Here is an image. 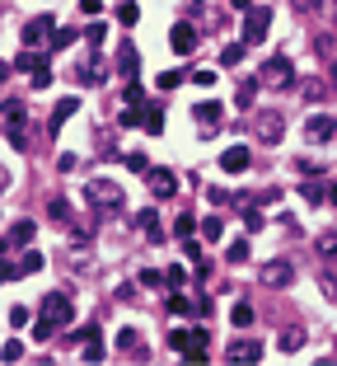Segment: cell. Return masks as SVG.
<instances>
[{
  "label": "cell",
  "mask_w": 337,
  "mask_h": 366,
  "mask_svg": "<svg viewBox=\"0 0 337 366\" xmlns=\"http://www.w3.org/2000/svg\"><path fill=\"white\" fill-rule=\"evenodd\" d=\"M71 319H76V305L66 301V296H47V301H43V315H38V324H33V334H38V338H52L57 329H66Z\"/></svg>",
  "instance_id": "6da1fadb"
},
{
  "label": "cell",
  "mask_w": 337,
  "mask_h": 366,
  "mask_svg": "<svg viewBox=\"0 0 337 366\" xmlns=\"http://www.w3.org/2000/svg\"><path fill=\"white\" fill-rule=\"evenodd\" d=\"M267 29H272V5H248V10H244V43H248V48L262 43Z\"/></svg>",
  "instance_id": "7a4b0ae2"
},
{
  "label": "cell",
  "mask_w": 337,
  "mask_h": 366,
  "mask_svg": "<svg viewBox=\"0 0 337 366\" xmlns=\"http://www.w3.org/2000/svg\"><path fill=\"white\" fill-rule=\"evenodd\" d=\"M15 71H29L33 76V85H38V90H43V85H52V62H47V52H19L15 57Z\"/></svg>",
  "instance_id": "3957f363"
},
{
  "label": "cell",
  "mask_w": 337,
  "mask_h": 366,
  "mask_svg": "<svg viewBox=\"0 0 337 366\" xmlns=\"http://www.w3.org/2000/svg\"><path fill=\"white\" fill-rule=\"evenodd\" d=\"M258 80H262V85H272V90H286V85L295 80V71H291V62H286V57H272V62H262Z\"/></svg>",
  "instance_id": "277c9868"
},
{
  "label": "cell",
  "mask_w": 337,
  "mask_h": 366,
  "mask_svg": "<svg viewBox=\"0 0 337 366\" xmlns=\"http://www.w3.org/2000/svg\"><path fill=\"white\" fill-rule=\"evenodd\" d=\"M5 141L24 150V104H15V99H5Z\"/></svg>",
  "instance_id": "5b68a950"
},
{
  "label": "cell",
  "mask_w": 337,
  "mask_h": 366,
  "mask_svg": "<svg viewBox=\"0 0 337 366\" xmlns=\"http://www.w3.org/2000/svg\"><path fill=\"white\" fill-rule=\"evenodd\" d=\"M192 118H197L201 136H215V132H220V118H225V108H220L215 99H206V104H197V108H192Z\"/></svg>",
  "instance_id": "8992f818"
},
{
  "label": "cell",
  "mask_w": 337,
  "mask_h": 366,
  "mask_svg": "<svg viewBox=\"0 0 337 366\" xmlns=\"http://www.w3.org/2000/svg\"><path fill=\"white\" fill-rule=\"evenodd\" d=\"M52 33H57V24H52V15H33L29 24H24V43H29V48H43V43L52 38Z\"/></svg>",
  "instance_id": "52a82bcc"
},
{
  "label": "cell",
  "mask_w": 337,
  "mask_h": 366,
  "mask_svg": "<svg viewBox=\"0 0 337 366\" xmlns=\"http://www.w3.org/2000/svg\"><path fill=\"white\" fill-rule=\"evenodd\" d=\"M145 183H150V192L155 197H173V192H178V174H173V169H145Z\"/></svg>",
  "instance_id": "ba28073f"
},
{
  "label": "cell",
  "mask_w": 337,
  "mask_h": 366,
  "mask_svg": "<svg viewBox=\"0 0 337 366\" xmlns=\"http://www.w3.org/2000/svg\"><path fill=\"white\" fill-rule=\"evenodd\" d=\"M305 136H309V141H333V136H337V118H328V113H314V118L305 122Z\"/></svg>",
  "instance_id": "9c48e42d"
},
{
  "label": "cell",
  "mask_w": 337,
  "mask_h": 366,
  "mask_svg": "<svg viewBox=\"0 0 337 366\" xmlns=\"http://www.w3.org/2000/svg\"><path fill=\"white\" fill-rule=\"evenodd\" d=\"M168 48L178 52V57H187V52L197 48V29H192L187 19H183V24H173V33H168Z\"/></svg>",
  "instance_id": "30bf717a"
},
{
  "label": "cell",
  "mask_w": 337,
  "mask_h": 366,
  "mask_svg": "<svg viewBox=\"0 0 337 366\" xmlns=\"http://www.w3.org/2000/svg\"><path fill=\"white\" fill-rule=\"evenodd\" d=\"M76 343H80V357H85V362H103V338H99L94 324H89V329H80Z\"/></svg>",
  "instance_id": "8fae6325"
},
{
  "label": "cell",
  "mask_w": 337,
  "mask_h": 366,
  "mask_svg": "<svg viewBox=\"0 0 337 366\" xmlns=\"http://www.w3.org/2000/svg\"><path fill=\"white\" fill-rule=\"evenodd\" d=\"M262 282H267V287H291V282H295V268L286 263V258H272V263H267V272H262Z\"/></svg>",
  "instance_id": "7c38bea8"
},
{
  "label": "cell",
  "mask_w": 337,
  "mask_h": 366,
  "mask_svg": "<svg viewBox=\"0 0 337 366\" xmlns=\"http://www.w3.org/2000/svg\"><path fill=\"white\" fill-rule=\"evenodd\" d=\"M248 164H253V155H248V146H230V150L220 155V169H225V174H244Z\"/></svg>",
  "instance_id": "4fadbf2b"
},
{
  "label": "cell",
  "mask_w": 337,
  "mask_h": 366,
  "mask_svg": "<svg viewBox=\"0 0 337 366\" xmlns=\"http://www.w3.org/2000/svg\"><path fill=\"white\" fill-rule=\"evenodd\" d=\"M206 343H211V334H206V329H192L187 343H183V357L187 362H206Z\"/></svg>",
  "instance_id": "5bb4252c"
},
{
  "label": "cell",
  "mask_w": 337,
  "mask_h": 366,
  "mask_svg": "<svg viewBox=\"0 0 337 366\" xmlns=\"http://www.w3.org/2000/svg\"><path fill=\"white\" fill-rule=\"evenodd\" d=\"M38 268H43V254H33V249H29V254L19 258V268H15V263H5V277H10V282H15V277H33Z\"/></svg>",
  "instance_id": "9a60e30c"
},
{
  "label": "cell",
  "mask_w": 337,
  "mask_h": 366,
  "mask_svg": "<svg viewBox=\"0 0 337 366\" xmlns=\"http://www.w3.org/2000/svg\"><path fill=\"white\" fill-rule=\"evenodd\" d=\"M281 132H286V127H281L276 113H262V118H258V136H262V141H281Z\"/></svg>",
  "instance_id": "2e32d148"
},
{
  "label": "cell",
  "mask_w": 337,
  "mask_h": 366,
  "mask_svg": "<svg viewBox=\"0 0 337 366\" xmlns=\"http://www.w3.org/2000/svg\"><path fill=\"white\" fill-rule=\"evenodd\" d=\"M136 221H141V230H145V239H150V244H159V239H164V230H159V211H150V207H145V211L136 216Z\"/></svg>",
  "instance_id": "e0dca14e"
},
{
  "label": "cell",
  "mask_w": 337,
  "mask_h": 366,
  "mask_svg": "<svg viewBox=\"0 0 337 366\" xmlns=\"http://www.w3.org/2000/svg\"><path fill=\"white\" fill-rule=\"evenodd\" d=\"M141 127L150 132V136H159V132H164V104H145V122H141Z\"/></svg>",
  "instance_id": "ac0fdd59"
},
{
  "label": "cell",
  "mask_w": 337,
  "mask_h": 366,
  "mask_svg": "<svg viewBox=\"0 0 337 366\" xmlns=\"http://www.w3.org/2000/svg\"><path fill=\"white\" fill-rule=\"evenodd\" d=\"M225 357H230V362H258V357H262V343H234Z\"/></svg>",
  "instance_id": "d6986e66"
},
{
  "label": "cell",
  "mask_w": 337,
  "mask_h": 366,
  "mask_svg": "<svg viewBox=\"0 0 337 366\" xmlns=\"http://www.w3.org/2000/svg\"><path fill=\"white\" fill-rule=\"evenodd\" d=\"M117 71H122L127 80H136V71H141V57H136V48H122V52H117Z\"/></svg>",
  "instance_id": "ffe728a7"
},
{
  "label": "cell",
  "mask_w": 337,
  "mask_h": 366,
  "mask_svg": "<svg viewBox=\"0 0 337 366\" xmlns=\"http://www.w3.org/2000/svg\"><path fill=\"white\" fill-rule=\"evenodd\" d=\"M94 202H99L103 211H113L122 197H117V188H113V183H94Z\"/></svg>",
  "instance_id": "44dd1931"
},
{
  "label": "cell",
  "mask_w": 337,
  "mask_h": 366,
  "mask_svg": "<svg viewBox=\"0 0 337 366\" xmlns=\"http://www.w3.org/2000/svg\"><path fill=\"white\" fill-rule=\"evenodd\" d=\"M76 108H80V99H62V104H57V113H52V132H62V122H66Z\"/></svg>",
  "instance_id": "7402d4cb"
},
{
  "label": "cell",
  "mask_w": 337,
  "mask_h": 366,
  "mask_svg": "<svg viewBox=\"0 0 337 366\" xmlns=\"http://www.w3.org/2000/svg\"><path fill=\"white\" fill-rule=\"evenodd\" d=\"M300 197H305L309 207H319V202H328V188L323 183H300Z\"/></svg>",
  "instance_id": "603a6c76"
},
{
  "label": "cell",
  "mask_w": 337,
  "mask_h": 366,
  "mask_svg": "<svg viewBox=\"0 0 337 366\" xmlns=\"http://www.w3.org/2000/svg\"><path fill=\"white\" fill-rule=\"evenodd\" d=\"M258 85H262V80H239V90H234V99H239V108H248V104H253V94H258Z\"/></svg>",
  "instance_id": "cb8c5ba5"
},
{
  "label": "cell",
  "mask_w": 337,
  "mask_h": 366,
  "mask_svg": "<svg viewBox=\"0 0 337 366\" xmlns=\"http://www.w3.org/2000/svg\"><path fill=\"white\" fill-rule=\"evenodd\" d=\"M187 80H192V76H183V71H159L155 85H159V90H178V85H187Z\"/></svg>",
  "instance_id": "d4e9b609"
},
{
  "label": "cell",
  "mask_w": 337,
  "mask_h": 366,
  "mask_svg": "<svg viewBox=\"0 0 337 366\" xmlns=\"http://www.w3.org/2000/svg\"><path fill=\"white\" fill-rule=\"evenodd\" d=\"M127 164V169H136V174H145L150 169V160H145V150H127V155H117Z\"/></svg>",
  "instance_id": "484cf974"
},
{
  "label": "cell",
  "mask_w": 337,
  "mask_h": 366,
  "mask_svg": "<svg viewBox=\"0 0 337 366\" xmlns=\"http://www.w3.org/2000/svg\"><path fill=\"white\" fill-rule=\"evenodd\" d=\"M173 235H178V239H192V235H197V216H187V211H183V216L173 221Z\"/></svg>",
  "instance_id": "4316f807"
},
{
  "label": "cell",
  "mask_w": 337,
  "mask_h": 366,
  "mask_svg": "<svg viewBox=\"0 0 337 366\" xmlns=\"http://www.w3.org/2000/svg\"><path fill=\"white\" fill-rule=\"evenodd\" d=\"M10 239L15 244H33V221H15L10 225Z\"/></svg>",
  "instance_id": "83f0119b"
},
{
  "label": "cell",
  "mask_w": 337,
  "mask_h": 366,
  "mask_svg": "<svg viewBox=\"0 0 337 366\" xmlns=\"http://www.w3.org/2000/svg\"><path fill=\"white\" fill-rule=\"evenodd\" d=\"M230 324H234V329H248V324H253V305H234Z\"/></svg>",
  "instance_id": "f1b7e54d"
},
{
  "label": "cell",
  "mask_w": 337,
  "mask_h": 366,
  "mask_svg": "<svg viewBox=\"0 0 337 366\" xmlns=\"http://www.w3.org/2000/svg\"><path fill=\"white\" fill-rule=\"evenodd\" d=\"M281 348L300 352V348H305V329H286V334H281Z\"/></svg>",
  "instance_id": "f546056e"
},
{
  "label": "cell",
  "mask_w": 337,
  "mask_h": 366,
  "mask_svg": "<svg viewBox=\"0 0 337 366\" xmlns=\"http://www.w3.org/2000/svg\"><path fill=\"white\" fill-rule=\"evenodd\" d=\"M244 48H248V43H230V48L220 52V66H239V62H244Z\"/></svg>",
  "instance_id": "4dcf8cb0"
},
{
  "label": "cell",
  "mask_w": 337,
  "mask_h": 366,
  "mask_svg": "<svg viewBox=\"0 0 337 366\" xmlns=\"http://www.w3.org/2000/svg\"><path fill=\"white\" fill-rule=\"evenodd\" d=\"M117 19H122V29H131V24L141 19V10L131 5V0H122V5H117Z\"/></svg>",
  "instance_id": "1f68e13d"
},
{
  "label": "cell",
  "mask_w": 337,
  "mask_h": 366,
  "mask_svg": "<svg viewBox=\"0 0 337 366\" xmlns=\"http://www.w3.org/2000/svg\"><path fill=\"white\" fill-rule=\"evenodd\" d=\"M220 235H225L220 216H206V221H201V239H220Z\"/></svg>",
  "instance_id": "d6a6232c"
},
{
  "label": "cell",
  "mask_w": 337,
  "mask_h": 366,
  "mask_svg": "<svg viewBox=\"0 0 337 366\" xmlns=\"http://www.w3.org/2000/svg\"><path fill=\"white\" fill-rule=\"evenodd\" d=\"M183 282H187L183 268H168V272H164V287H168V291H183Z\"/></svg>",
  "instance_id": "836d02e7"
},
{
  "label": "cell",
  "mask_w": 337,
  "mask_h": 366,
  "mask_svg": "<svg viewBox=\"0 0 337 366\" xmlns=\"http://www.w3.org/2000/svg\"><path fill=\"white\" fill-rule=\"evenodd\" d=\"M225 258H230V263H244L248 258V239H234L230 249H225Z\"/></svg>",
  "instance_id": "e575fe53"
},
{
  "label": "cell",
  "mask_w": 337,
  "mask_h": 366,
  "mask_svg": "<svg viewBox=\"0 0 337 366\" xmlns=\"http://www.w3.org/2000/svg\"><path fill=\"white\" fill-rule=\"evenodd\" d=\"M141 287H164V272H159V268H145V272H141Z\"/></svg>",
  "instance_id": "d590c367"
},
{
  "label": "cell",
  "mask_w": 337,
  "mask_h": 366,
  "mask_svg": "<svg viewBox=\"0 0 337 366\" xmlns=\"http://www.w3.org/2000/svg\"><path fill=\"white\" fill-rule=\"evenodd\" d=\"M127 104H136V108H145V90H141L136 80H127Z\"/></svg>",
  "instance_id": "8d00e7d4"
},
{
  "label": "cell",
  "mask_w": 337,
  "mask_h": 366,
  "mask_svg": "<svg viewBox=\"0 0 337 366\" xmlns=\"http://www.w3.org/2000/svg\"><path fill=\"white\" fill-rule=\"evenodd\" d=\"M29 324V305H10V329H24Z\"/></svg>",
  "instance_id": "74e56055"
},
{
  "label": "cell",
  "mask_w": 337,
  "mask_h": 366,
  "mask_svg": "<svg viewBox=\"0 0 337 366\" xmlns=\"http://www.w3.org/2000/svg\"><path fill=\"white\" fill-rule=\"evenodd\" d=\"M0 357H5V362H19V357H24V343H19V338H10V343L0 348Z\"/></svg>",
  "instance_id": "f35d334b"
},
{
  "label": "cell",
  "mask_w": 337,
  "mask_h": 366,
  "mask_svg": "<svg viewBox=\"0 0 337 366\" xmlns=\"http://www.w3.org/2000/svg\"><path fill=\"white\" fill-rule=\"evenodd\" d=\"M136 343H141L136 329H122V334H117V348H122V352H136Z\"/></svg>",
  "instance_id": "ab89813d"
},
{
  "label": "cell",
  "mask_w": 337,
  "mask_h": 366,
  "mask_svg": "<svg viewBox=\"0 0 337 366\" xmlns=\"http://www.w3.org/2000/svg\"><path fill=\"white\" fill-rule=\"evenodd\" d=\"M319 254H337V235L333 230H323L319 235Z\"/></svg>",
  "instance_id": "60d3db41"
},
{
  "label": "cell",
  "mask_w": 337,
  "mask_h": 366,
  "mask_svg": "<svg viewBox=\"0 0 337 366\" xmlns=\"http://www.w3.org/2000/svg\"><path fill=\"white\" fill-rule=\"evenodd\" d=\"M164 343H168V348H173V352H183V343H187V329H173V334H168Z\"/></svg>",
  "instance_id": "b9f144b4"
},
{
  "label": "cell",
  "mask_w": 337,
  "mask_h": 366,
  "mask_svg": "<svg viewBox=\"0 0 337 366\" xmlns=\"http://www.w3.org/2000/svg\"><path fill=\"white\" fill-rule=\"evenodd\" d=\"M52 38H57L52 48H71V43H76V33H71V29H57V33H52Z\"/></svg>",
  "instance_id": "7bdbcfd3"
},
{
  "label": "cell",
  "mask_w": 337,
  "mask_h": 366,
  "mask_svg": "<svg viewBox=\"0 0 337 366\" xmlns=\"http://www.w3.org/2000/svg\"><path fill=\"white\" fill-rule=\"evenodd\" d=\"M192 85H201V90H211V85H215V71H197V76H192Z\"/></svg>",
  "instance_id": "ee69618b"
},
{
  "label": "cell",
  "mask_w": 337,
  "mask_h": 366,
  "mask_svg": "<svg viewBox=\"0 0 337 366\" xmlns=\"http://www.w3.org/2000/svg\"><path fill=\"white\" fill-rule=\"evenodd\" d=\"M244 225H248V230H262V216H258V207H248V211H244Z\"/></svg>",
  "instance_id": "f6af8a7d"
},
{
  "label": "cell",
  "mask_w": 337,
  "mask_h": 366,
  "mask_svg": "<svg viewBox=\"0 0 337 366\" xmlns=\"http://www.w3.org/2000/svg\"><path fill=\"white\" fill-rule=\"evenodd\" d=\"M99 10H103V0H80V15H89V19H94Z\"/></svg>",
  "instance_id": "bcb514c9"
},
{
  "label": "cell",
  "mask_w": 337,
  "mask_h": 366,
  "mask_svg": "<svg viewBox=\"0 0 337 366\" xmlns=\"http://www.w3.org/2000/svg\"><path fill=\"white\" fill-rule=\"evenodd\" d=\"M206 197H211L215 207H225V202H230V192H225V188H206Z\"/></svg>",
  "instance_id": "7dc6e473"
},
{
  "label": "cell",
  "mask_w": 337,
  "mask_h": 366,
  "mask_svg": "<svg viewBox=\"0 0 337 366\" xmlns=\"http://www.w3.org/2000/svg\"><path fill=\"white\" fill-rule=\"evenodd\" d=\"M183 244H187V258H192V263H206V258H201V244H197V239H183Z\"/></svg>",
  "instance_id": "c3c4849f"
},
{
  "label": "cell",
  "mask_w": 337,
  "mask_h": 366,
  "mask_svg": "<svg viewBox=\"0 0 337 366\" xmlns=\"http://www.w3.org/2000/svg\"><path fill=\"white\" fill-rule=\"evenodd\" d=\"M295 5H300V10H319V0H295Z\"/></svg>",
  "instance_id": "681fc988"
},
{
  "label": "cell",
  "mask_w": 337,
  "mask_h": 366,
  "mask_svg": "<svg viewBox=\"0 0 337 366\" xmlns=\"http://www.w3.org/2000/svg\"><path fill=\"white\" fill-rule=\"evenodd\" d=\"M328 202H333V207H337V183H333V188H328Z\"/></svg>",
  "instance_id": "f907efd6"
},
{
  "label": "cell",
  "mask_w": 337,
  "mask_h": 366,
  "mask_svg": "<svg viewBox=\"0 0 337 366\" xmlns=\"http://www.w3.org/2000/svg\"><path fill=\"white\" fill-rule=\"evenodd\" d=\"M328 291H333V301H337V277H328Z\"/></svg>",
  "instance_id": "816d5d0a"
},
{
  "label": "cell",
  "mask_w": 337,
  "mask_h": 366,
  "mask_svg": "<svg viewBox=\"0 0 337 366\" xmlns=\"http://www.w3.org/2000/svg\"><path fill=\"white\" fill-rule=\"evenodd\" d=\"M234 5H239V10H248V5H253V0H234Z\"/></svg>",
  "instance_id": "f5cc1de1"
}]
</instances>
